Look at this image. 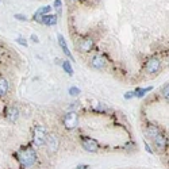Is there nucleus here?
Wrapping results in <instances>:
<instances>
[{
  "mask_svg": "<svg viewBox=\"0 0 169 169\" xmlns=\"http://www.w3.org/2000/svg\"><path fill=\"white\" fill-rule=\"evenodd\" d=\"M33 138H34V144H35L37 146H43L46 142V138H48V130H46V127L42 126V124L35 126Z\"/></svg>",
  "mask_w": 169,
  "mask_h": 169,
  "instance_id": "f03ea898",
  "label": "nucleus"
},
{
  "mask_svg": "<svg viewBox=\"0 0 169 169\" xmlns=\"http://www.w3.org/2000/svg\"><path fill=\"white\" fill-rule=\"evenodd\" d=\"M81 145H83V147L87 151H92V153H95V151L99 150L98 141H96V139H94V138H91V137L81 135Z\"/></svg>",
  "mask_w": 169,
  "mask_h": 169,
  "instance_id": "7ed1b4c3",
  "label": "nucleus"
},
{
  "mask_svg": "<svg viewBox=\"0 0 169 169\" xmlns=\"http://www.w3.org/2000/svg\"><path fill=\"white\" fill-rule=\"evenodd\" d=\"M15 19H18V20H27V18H26L25 15H20V14H15Z\"/></svg>",
  "mask_w": 169,
  "mask_h": 169,
  "instance_id": "5701e85b",
  "label": "nucleus"
},
{
  "mask_svg": "<svg viewBox=\"0 0 169 169\" xmlns=\"http://www.w3.org/2000/svg\"><path fill=\"white\" fill-rule=\"evenodd\" d=\"M96 110H98V111H106V107H104V106H98V107H96Z\"/></svg>",
  "mask_w": 169,
  "mask_h": 169,
  "instance_id": "a878e982",
  "label": "nucleus"
},
{
  "mask_svg": "<svg viewBox=\"0 0 169 169\" xmlns=\"http://www.w3.org/2000/svg\"><path fill=\"white\" fill-rule=\"evenodd\" d=\"M48 144V147L50 151H56L58 149V145H60V141H58V137L56 134H48V138H46V142Z\"/></svg>",
  "mask_w": 169,
  "mask_h": 169,
  "instance_id": "1a4fd4ad",
  "label": "nucleus"
},
{
  "mask_svg": "<svg viewBox=\"0 0 169 169\" xmlns=\"http://www.w3.org/2000/svg\"><path fill=\"white\" fill-rule=\"evenodd\" d=\"M50 11H51V7H50V5H46V7H41L39 10H38L37 12L34 14V20L39 19L41 16H43V15H48V14H50Z\"/></svg>",
  "mask_w": 169,
  "mask_h": 169,
  "instance_id": "2eb2a0df",
  "label": "nucleus"
},
{
  "mask_svg": "<svg viewBox=\"0 0 169 169\" xmlns=\"http://www.w3.org/2000/svg\"><path fill=\"white\" fill-rule=\"evenodd\" d=\"M145 147H146V150H147V151H149V153H150V154H151V153H153V150H151V149H150V147H149V145H147V144H145Z\"/></svg>",
  "mask_w": 169,
  "mask_h": 169,
  "instance_id": "bb28decb",
  "label": "nucleus"
},
{
  "mask_svg": "<svg viewBox=\"0 0 169 169\" xmlns=\"http://www.w3.org/2000/svg\"><path fill=\"white\" fill-rule=\"evenodd\" d=\"M151 87H147V88H137L135 91H134V94H135L137 98H144L145 95L147 94V92H150L151 91Z\"/></svg>",
  "mask_w": 169,
  "mask_h": 169,
  "instance_id": "dca6fc26",
  "label": "nucleus"
},
{
  "mask_svg": "<svg viewBox=\"0 0 169 169\" xmlns=\"http://www.w3.org/2000/svg\"><path fill=\"white\" fill-rule=\"evenodd\" d=\"M68 92H69V95H72V96H77L78 94H80V89H78L77 87H71Z\"/></svg>",
  "mask_w": 169,
  "mask_h": 169,
  "instance_id": "a211bd4d",
  "label": "nucleus"
},
{
  "mask_svg": "<svg viewBox=\"0 0 169 169\" xmlns=\"http://www.w3.org/2000/svg\"><path fill=\"white\" fill-rule=\"evenodd\" d=\"M18 161L22 169L31 168L37 161V153L33 147H25V149L18 151Z\"/></svg>",
  "mask_w": 169,
  "mask_h": 169,
  "instance_id": "f257e3e1",
  "label": "nucleus"
},
{
  "mask_svg": "<svg viewBox=\"0 0 169 169\" xmlns=\"http://www.w3.org/2000/svg\"><path fill=\"white\" fill-rule=\"evenodd\" d=\"M145 131H146V135L149 137L150 139L156 138L158 134H161V130H160L158 127L156 126V124H147V126H146V130H145Z\"/></svg>",
  "mask_w": 169,
  "mask_h": 169,
  "instance_id": "ddd939ff",
  "label": "nucleus"
},
{
  "mask_svg": "<svg viewBox=\"0 0 169 169\" xmlns=\"http://www.w3.org/2000/svg\"><path fill=\"white\" fill-rule=\"evenodd\" d=\"M89 167L87 164H83V165H77V167H76V169H88Z\"/></svg>",
  "mask_w": 169,
  "mask_h": 169,
  "instance_id": "b1692460",
  "label": "nucleus"
},
{
  "mask_svg": "<svg viewBox=\"0 0 169 169\" xmlns=\"http://www.w3.org/2000/svg\"><path fill=\"white\" fill-rule=\"evenodd\" d=\"M72 2H76V0H72Z\"/></svg>",
  "mask_w": 169,
  "mask_h": 169,
  "instance_id": "cd10ccee",
  "label": "nucleus"
},
{
  "mask_svg": "<svg viewBox=\"0 0 169 169\" xmlns=\"http://www.w3.org/2000/svg\"><path fill=\"white\" fill-rule=\"evenodd\" d=\"M58 43H60V46H61V49H62V51L69 57V60H71V61H75V58H73V56H72L71 50H69L68 46H66V42H65V39H64L62 34H58Z\"/></svg>",
  "mask_w": 169,
  "mask_h": 169,
  "instance_id": "f8f14e48",
  "label": "nucleus"
},
{
  "mask_svg": "<svg viewBox=\"0 0 169 169\" xmlns=\"http://www.w3.org/2000/svg\"><path fill=\"white\" fill-rule=\"evenodd\" d=\"M62 68H64V71L66 72L69 76H73V68H72V65H71V62L69 61H64L62 62Z\"/></svg>",
  "mask_w": 169,
  "mask_h": 169,
  "instance_id": "f3484780",
  "label": "nucleus"
},
{
  "mask_svg": "<svg viewBox=\"0 0 169 169\" xmlns=\"http://www.w3.org/2000/svg\"><path fill=\"white\" fill-rule=\"evenodd\" d=\"M8 89H10V84H8L7 78L0 77V98H4L8 94Z\"/></svg>",
  "mask_w": 169,
  "mask_h": 169,
  "instance_id": "4468645a",
  "label": "nucleus"
},
{
  "mask_svg": "<svg viewBox=\"0 0 169 169\" xmlns=\"http://www.w3.org/2000/svg\"><path fill=\"white\" fill-rule=\"evenodd\" d=\"M134 96H135L134 91H129V92H126V94H124V99H127V100H129V99L134 98Z\"/></svg>",
  "mask_w": 169,
  "mask_h": 169,
  "instance_id": "4be33fe9",
  "label": "nucleus"
},
{
  "mask_svg": "<svg viewBox=\"0 0 169 169\" xmlns=\"http://www.w3.org/2000/svg\"><path fill=\"white\" fill-rule=\"evenodd\" d=\"M160 68H161V61L158 60V58H150L149 61L146 62V65H145V69H146L147 73L150 75H154L157 73V72L160 71Z\"/></svg>",
  "mask_w": 169,
  "mask_h": 169,
  "instance_id": "39448f33",
  "label": "nucleus"
},
{
  "mask_svg": "<svg viewBox=\"0 0 169 169\" xmlns=\"http://www.w3.org/2000/svg\"><path fill=\"white\" fill-rule=\"evenodd\" d=\"M77 122H78V116H77V114L73 112V111L66 112L65 116H64V126H65L68 130L76 129V126H77Z\"/></svg>",
  "mask_w": 169,
  "mask_h": 169,
  "instance_id": "20e7f679",
  "label": "nucleus"
},
{
  "mask_svg": "<svg viewBox=\"0 0 169 169\" xmlns=\"http://www.w3.org/2000/svg\"><path fill=\"white\" fill-rule=\"evenodd\" d=\"M35 22H39L42 25L46 26H54L57 23V15H53V14H48V15H43L41 16L39 19H37Z\"/></svg>",
  "mask_w": 169,
  "mask_h": 169,
  "instance_id": "9d476101",
  "label": "nucleus"
},
{
  "mask_svg": "<svg viewBox=\"0 0 169 169\" xmlns=\"http://www.w3.org/2000/svg\"><path fill=\"white\" fill-rule=\"evenodd\" d=\"M31 39H33V42H39V39H38V37L35 35V34H33V35H31Z\"/></svg>",
  "mask_w": 169,
  "mask_h": 169,
  "instance_id": "393cba45",
  "label": "nucleus"
},
{
  "mask_svg": "<svg viewBox=\"0 0 169 169\" xmlns=\"http://www.w3.org/2000/svg\"><path fill=\"white\" fill-rule=\"evenodd\" d=\"M151 141H153L154 146H156L158 150H165V147H167V145H168V139H167V137H165L162 133H161V134H158V135H157L156 138H153Z\"/></svg>",
  "mask_w": 169,
  "mask_h": 169,
  "instance_id": "6e6552de",
  "label": "nucleus"
},
{
  "mask_svg": "<svg viewBox=\"0 0 169 169\" xmlns=\"http://www.w3.org/2000/svg\"><path fill=\"white\" fill-rule=\"evenodd\" d=\"M54 7H56L58 11H61V7H62V2H61V0H54Z\"/></svg>",
  "mask_w": 169,
  "mask_h": 169,
  "instance_id": "412c9836",
  "label": "nucleus"
},
{
  "mask_svg": "<svg viewBox=\"0 0 169 169\" xmlns=\"http://www.w3.org/2000/svg\"><path fill=\"white\" fill-rule=\"evenodd\" d=\"M168 92H169V87H168V84H165V85L162 87V96H164L165 99H168Z\"/></svg>",
  "mask_w": 169,
  "mask_h": 169,
  "instance_id": "6ab92c4d",
  "label": "nucleus"
},
{
  "mask_svg": "<svg viewBox=\"0 0 169 169\" xmlns=\"http://www.w3.org/2000/svg\"><path fill=\"white\" fill-rule=\"evenodd\" d=\"M5 116H7L8 121L15 122L16 119L19 118V110H18V107H15V106H10V107L7 108V111H5Z\"/></svg>",
  "mask_w": 169,
  "mask_h": 169,
  "instance_id": "9b49d317",
  "label": "nucleus"
},
{
  "mask_svg": "<svg viewBox=\"0 0 169 169\" xmlns=\"http://www.w3.org/2000/svg\"><path fill=\"white\" fill-rule=\"evenodd\" d=\"M94 48V39L91 37H87L84 39L80 41V45H78V50L83 51V53H88V51L92 50Z\"/></svg>",
  "mask_w": 169,
  "mask_h": 169,
  "instance_id": "0eeeda50",
  "label": "nucleus"
},
{
  "mask_svg": "<svg viewBox=\"0 0 169 169\" xmlns=\"http://www.w3.org/2000/svg\"><path fill=\"white\" fill-rule=\"evenodd\" d=\"M107 65V60L104 56H101V54H96V56L92 57L91 60V66L95 69H98V71H101V69H104Z\"/></svg>",
  "mask_w": 169,
  "mask_h": 169,
  "instance_id": "423d86ee",
  "label": "nucleus"
},
{
  "mask_svg": "<svg viewBox=\"0 0 169 169\" xmlns=\"http://www.w3.org/2000/svg\"><path fill=\"white\" fill-rule=\"evenodd\" d=\"M16 42H18L19 45H22V46H27V41H26L25 38H22V37L16 38Z\"/></svg>",
  "mask_w": 169,
  "mask_h": 169,
  "instance_id": "aec40b11",
  "label": "nucleus"
}]
</instances>
